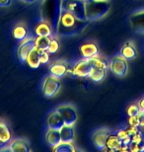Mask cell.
I'll use <instances>...</instances> for the list:
<instances>
[{
  "label": "cell",
  "instance_id": "cell-1",
  "mask_svg": "<svg viewBox=\"0 0 144 152\" xmlns=\"http://www.w3.org/2000/svg\"><path fill=\"white\" fill-rule=\"evenodd\" d=\"M88 24V20H80L69 12L62 10L59 22H58L56 36L73 37V36L80 35L87 28Z\"/></svg>",
  "mask_w": 144,
  "mask_h": 152
},
{
  "label": "cell",
  "instance_id": "cell-2",
  "mask_svg": "<svg viewBox=\"0 0 144 152\" xmlns=\"http://www.w3.org/2000/svg\"><path fill=\"white\" fill-rule=\"evenodd\" d=\"M62 12V0H42L41 1V20L48 23L56 35L58 22Z\"/></svg>",
  "mask_w": 144,
  "mask_h": 152
},
{
  "label": "cell",
  "instance_id": "cell-3",
  "mask_svg": "<svg viewBox=\"0 0 144 152\" xmlns=\"http://www.w3.org/2000/svg\"><path fill=\"white\" fill-rule=\"evenodd\" d=\"M111 10L109 0H87L86 19L89 22L102 19Z\"/></svg>",
  "mask_w": 144,
  "mask_h": 152
},
{
  "label": "cell",
  "instance_id": "cell-4",
  "mask_svg": "<svg viewBox=\"0 0 144 152\" xmlns=\"http://www.w3.org/2000/svg\"><path fill=\"white\" fill-rule=\"evenodd\" d=\"M62 10L69 12L80 20H87L85 0H62Z\"/></svg>",
  "mask_w": 144,
  "mask_h": 152
},
{
  "label": "cell",
  "instance_id": "cell-5",
  "mask_svg": "<svg viewBox=\"0 0 144 152\" xmlns=\"http://www.w3.org/2000/svg\"><path fill=\"white\" fill-rule=\"evenodd\" d=\"M92 70H93V65L88 58H82L75 63H73L71 66V69H68V72L70 71L74 75L78 76V77H89L91 74Z\"/></svg>",
  "mask_w": 144,
  "mask_h": 152
},
{
  "label": "cell",
  "instance_id": "cell-6",
  "mask_svg": "<svg viewBox=\"0 0 144 152\" xmlns=\"http://www.w3.org/2000/svg\"><path fill=\"white\" fill-rule=\"evenodd\" d=\"M61 87L59 79L53 77V76H47L42 82V94L45 98H53L58 93Z\"/></svg>",
  "mask_w": 144,
  "mask_h": 152
},
{
  "label": "cell",
  "instance_id": "cell-7",
  "mask_svg": "<svg viewBox=\"0 0 144 152\" xmlns=\"http://www.w3.org/2000/svg\"><path fill=\"white\" fill-rule=\"evenodd\" d=\"M109 68L118 77H124L128 71L127 60L122 56H114L109 62Z\"/></svg>",
  "mask_w": 144,
  "mask_h": 152
},
{
  "label": "cell",
  "instance_id": "cell-8",
  "mask_svg": "<svg viewBox=\"0 0 144 152\" xmlns=\"http://www.w3.org/2000/svg\"><path fill=\"white\" fill-rule=\"evenodd\" d=\"M56 111L61 115L62 120L64 121V124L66 126H74L76 121H77V113H76L75 108L72 105L64 104L61 106H58L56 108Z\"/></svg>",
  "mask_w": 144,
  "mask_h": 152
},
{
  "label": "cell",
  "instance_id": "cell-9",
  "mask_svg": "<svg viewBox=\"0 0 144 152\" xmlns=\"http://www.w3.org/2000/svg\"><path fill=\"white\" fill-rule=\"evenodd\" d=\"M34 48H35V39H24L17 50L18 58L21 62H26L27 56H29V53Z\"/></svg>",
  "mask_w": 144,
  "mask_h": 152
},
{
  "label": "cell",
  "instance_id": "cell-10",
  "mask_svg": "<svg viewBox=\"0 0 144 152\" xmlns=\"http://www.w3.org/2000/svg\"><path fill=\"white\" fill-rule=\"evenodd\" d=\"M131 28L138 34H144V10L137 11L129 17Z\"/></svg>",
  "mask_w": 144,
  "mask_h": 152
},
{
  "label": "cell",
  "instance_id": "cell-11",
  "mask_svg": "<svg viewBox=\"0 0 144 152\" xmlns=\"http://www.w3.org/2000/svg\"><path fill=\"white\" fill-rule=\"evenodd\" d=\"M80 53L83 58H93V57L99 56V48L96 42H86L80 45Z\"/></svg>",
  "mask_w": 144,
  "mask_h": 152
},
{
  "label": "cell",
  "instance_id": "cell-12",
  "mask_svg": "<svg viewBox=\"0 0 144 152\" xmlns=\"http://www.w3.org/2000/svg\"><path fill=\"white\" fill-rule=\"evenodd\" d=\"M110 133H111V130H109L107 129H98L97 132H94L93 136H92V140H93L94 145L98 149H105L106 141Z\"/></svg>",
  "mask_w": 144,
  "mask_h": 152
},
{
  "label": "cell",
  "instance_id": "cell-13",
  "mask_svg": "<svg viewBox=\"0 0 144 152\" xmlns=\"http://www.w3.org/2000/svg\"><path fill=\"white\" fill-rule=\"evenodd\" d=\"M68 69H69V65H67L65 62L56 61V62L51 63L50 65L48 71H50V75L60 79L68 72Z\"/></svg>",
  "mask_w": 144,
  "mask_h": 152
},
{
  "label": "cell",
  "instance_id": "cell-14",
  "mask_svg": "<svg viewBox=\"0 0 144 152\" xmlns=\"http://www.w3.org/2000/svg\"><path fill=\"white\" fill-rule=\"evenodd\" d=\"M47 124L48 129H57L59 130L61 127L64 126V121L61 118V115L56 110L48 115L47 118Z\"/></svg>",
  "mask_w": 144,
  "mask_h": 152
},
{
  "label": "cell",
  "instance_id": "cell-15",
  "mask_svg": "<svg viewBox=\"0 0 144 152\" xmlns=\"http://www.w3.org/2000/svg\"><path fill=\"white\" fill-rule=\"evenodd\" d=\"M122 141L121 139L118 137L116 132H112L109 134L108 138L106 141V147L105 149L110 150V151H119L121 147L122 146Z\"/></svg>",
  "mask_w": 144,
  "mask_h": 152
},
{
  "label": "cell",
  "instance_id": "cell-16",
  "mask_svg": "<svg viewBox=\"0 0 144 152\" xmlns=\"http://www.w3.org/2000/svg\"><path fill=\"white\" fill-rule=\"evenodd\" d=\"M8 149L12 152H29L31 148L29 142L25 139H15L9 144Z\"/></svg>",
  "mask_w": 144,
  "mask_h": 152
},
{
  "label": "cell",
  "instance_id": "cell-17",
  "mask_svg": "<svg viewBox=\"0 0 144 152\" xmlns=\"http://www.w3.org/2000/svg\"><path fill=\"white\" fill-rule=\"evenodd\" d=\"M119 56L124 57L126 60H131L133 58H135L137 56L135 47L133 45V44L131 42H125L124 47L121 48V51H119Z\"/></svg>",
  "mask_w": 144,
  "mask_h": 152
},
{
  "label": "cell",
  "instance_id": "cell-18",
  "mask_svg": "<svg viewBox=\"0 0 144 152\" xmlns=\"http://www.w3.org/2000/svg\"><path fill=\"white\" fill-rule=\"evenodd\" d=\"M45 141L51 147H54L56 145L61 142L60 132L57 129H48L45 132Z\"/></svg>",
  "mask_w": 144,
  "mask_h": 152
},
{
  "label": "cell",
  "instance_id": "cell-19",
  "mask_svg": "<svg viewBox=\"0 0 144 152\" xmlns=\"http://www.w3.org/2000/svg\"><path fill=\"white\" fill-rule=\"evenodd\" d=\"M35 33L38 37H51L53 35V32L51 30L50 26L48 23L41 20V22L38 23L35 27Z\"/></svg>",
  "mask_w": 144,
  "mask_h": 152
},
{
  "label": "cell",
  "instance_id": "cell-20",
  "mask_svg": "<svg viewBox=\"0 0 144 152\" xmlns=\"http://www.w3.org/2000/svg\"><path fill=\"white\" fill-rule=\"evenodd\" d=\"M26 62L28 63V65L31 68H39V65L42 64L41 60H39V50L38 48H34L29 56H27Z\"/></svg>",
  "mask_w": 144,
  "mask_h": 152
},
{
  "label": "cell",
  "instance_id": "cell-21",
  "mask_svg": "<svg viewBox=\"0 0 144 152\" xmlns=\"http://www.w3.org/2000/svg\"><path fill=\"white\" fill-rule=\"evenodd\" d=\"M12 138L11 130L8 124L3 121H0V145L8 143Z\"/></svg>",
  "mask_w": 144,
  "mask_h": 152
},
{
  "label": "cell",
  "instance_id": "cell-22",
  "mask_svg": "<svg viewBox=\"0 0 144 152\" xmlns=\"http://www.w3.org/2000/svg\"><path fill=\"white\" fill-rule=\"evenodd\" d=\"M60 132V137L61 141L64 142H73L74 141V136H75V132L72 126H64L59 129Z\"/></svg>",
  "mask_w": 144,
  "mask_h": 152
},
{
  "label": "cell",
  "instance_id": "cell-23",
  "mask_svg": "<svg viewBox=\"0 0 144 152\" xmlns=\"http://www.w3.org/2000/svg\"><path fill=\"white\" fill-rule=\"evenodd\" d=\"M12 34H13V37L15 39L20 42H23L24 39H26L27 37H28V31H27L26 26L23 25V24H18V25L15 26Z\"/></svg>",
  "mask_w": 144,
  "mask_h": 152
},
{
  "label": "cell",
  "instance_id": "cell-24",
  "mask_svg": "<svg viewBox=\"0 0 144 152\" xmlns=\"http://www.w3.org/2000/svg\"><path fill=\"white\" fill-rule=\"evenodd\" d=\"M90 61L93 65V68H98V69H105V70H108L109 68V62L108 60L104 57H101L99 56L93 57V58H90Z\"/></svg>",
  "mask_w": 144,
  "mask_h": 152
},
{
  "label": "cell",
  "instance_id": "cell-25",
  "mask_svg": "<svg viewBox=\"0 0 144 152\" xmlns=\"http://www.w3.org/2000/svg\"><path fill=\"white\" fill-rule=\"evenodd\" d=\"M53 148V151L56 152H74L75 147L73 145V142H64L61 141L60 143L56 145Z\"/></svg>",
  "mask_w": 144,
  "mask_h": 152
},
{
  "label": "cell",
  "instance_id": "cell-26",
  "mask_svg": "<svg viewBox=\"0 0 144 152\" xmlns=\"http://www.w3.org/2000/svg\"><path fill=\"white\" fill-rule=\"evenodd\" d=\"M106 76H107V70H105V69L93 68V70H92L89 77H90L94 82H97L98 83V82L103 81L104 79L106 78Z\"/></svg>",
  "mask_w": 144,
  "mask_h": 152
},
{
  "label": "cell",
  "instance_id": "cell-27",
  "mask_svg": "<svg viewBox=\"0 0 144 152\" xmlns=\"http://www.w3.org/2000/svg\"><path fill=\"white\" fill-rule=\"evenodd\" d=\"M51 37H38L35 39V47L38 48L39 50H47L48 48V45L50 42Z\"/></svg>",
  "mask_w": 144,
  "mask_h": 152
},
{
  "label": "cell",
  "instance_id": "cell-28",
  "mask_svg": "<svg viewBox=\"0 0 144 152\" xmlns=\"http://www.w3.org/2000/svg\"><path fill=\"white\" fill-rule=\"evenodd\" d=\"M140 113V108L137 103H132V104L128 105L126 108V114L128 117H133V115H137Z\"/></svg>",
  "mask_w": 144,
  "mask_h": 152
},
{
  "label": "cell",
  "instance_id": "cell-29",
  "mask_svg": "<svg viewBox=\"0 0 144 152\" xmlns=\"http://www.w3.org/2000/svg\"><path fill=\"white\" fill-rule=\"evenodd\" d=\"M60 48V44H59V41L57 39H53L51 38L50 39V42L48 45V51L50 53H56L59 50Z\"/></svg>",
  "mask_w": 144,
  "mask_h": 152
},
{
  "label": "cell",
  "instance_id": "cell-30",
  "mask_svg": "<svg viewBox=\"0 0 144 152\" xmlns=\"http://www.w3.org/2000/svg\"><path fill=\"white\" fill-rule=\"evenodd\" d=\"M39 60L42 64H47L50 61V53L48 50H39Z\"/></svg>",
  "mask_w": 144,
  "mask_h": 152
},
{
  "label": "cell",
  "instance_id": "cell-31",
  "mask_svg": "<svg viewBox=\"0 0 144 152\" xmlns=\"http://www.w3.org/2000/svg\"><path fill=\"white\" fill-rule=\"evenodd\" d=\"M137 121H138V126L144 127V112L140 111V113L136 115Z\"/></svg>",
  "mask_w": 144,
  "mask_h": 152
},
{
  "label": "cell",
  "instance_id": "cell-32",
  "mask_svg": "<svg viewBox=\"0 0 144 152\" xmlns=\"http://www.w3.org/2000/svg\"><path fill=\"white\" fill-rule=\"evenodd\" d=\"M128 124L131 126H138V121H137L136 115H133V117L128 118Z\"/></svg>",
  "mask_w": 144,
  "mask_h": 152
},
{
  "label": "cell",
  "instance_id": "cell-33",
  "mask_svg": "<svg viewBox=\"0 0 144 152\" xmlns=\"http://www.w3.org/2000/svg\"><path fill=\"white\" fill-rule=\"evenodd\" d=\"M11 4V0H0V7H8Z\"/></svg>",
  "mask_w": 144,
  "mask_h": 152
},
{
  "label": "cell",
  "instance_id": "cell-34",
  "mask_svg": "<svg viewBox=\"0 0 144 152\" xmlns=\"http://www.w3.org/2000/svg\"><path fill=\"white\" fill-rule=\"evenodd\" d=\"M138 106H139V108H140V111H142V112H144V96L142 97L141 99L139 100L138 101Z\"/></svg>",
  "mask_w": 144,
  "mask_h": 152
},
{
  "label": "cell",
  "instance_id": "cell-35",
  "mask_svg": "<svg viewBox=\"0 0 144 152\" xmlns=\"http://www.w3.org/2000/svg\"><path fill=\"white\" fill-rule=\"evenodd\" d=\"M21 2H24V3H28V4H31V3L35 2L36 0H20Z\"/></svg>",
  "mask_w": 144,
  "mask_h": 152
},
{
  "label": "cell",
  "instance_id": "cell-36",
  "mask_svg": "<svg viewBox=\"0 0 144 152\" xmlns=\"http://www.w3.org/2000/svg\"><path fill=\"white\" fill-rule=\"evenodd\" d=\"M85 1H87V0H85Z\"/></svg>",
  "mask_w": 144,
  "mask_h": 152
}]
</instances>
